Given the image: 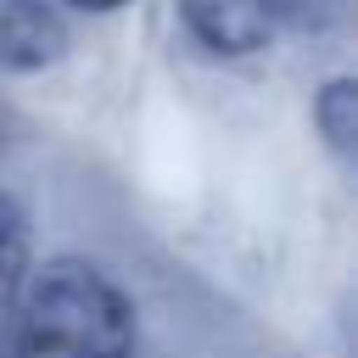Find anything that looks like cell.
Here are the masks:
<instances>
[{
  "mask_svg": "<svg viewBox=\"0 0 358 358\" xmlns=\"http://www.w3.org/2000/svg\"><path fill=\"white\" fill-rule=\"evenodd\" d=\"M129 352H134V319L123 291L101 268L56 257L34 280H22L6 358H129Z\"/></svg>",
  "mask_w": 358,
  "mask_h": 358,
  "instance_id": "obj_1",
  "label": "cell"
},
{
  "mask_svg": "<svg viewBox=\"0 0 358 358\" xmlns=\"http://www.w3.org/2000/svg\"><path fill=\"white\" fill-rule=\"evenodd\" d=\"M179 11L213 56H252L285 28L280 0H179Z\"/></svg>",
  "mask_w": 358,
  "mask_h": 358,
  "instance_id": "obj_2",
  "label": "cell"
},
{
  "mask_svg": "<svg viewBox=\"0 0 358 358\" xmlns=\"http://www.w3.org/2000/svg\"><path fill=\"white\" fill-rule=\"evenodd\" d=\"M67 56V22L50 0H0V67L39 73Z\"/></svg>",
  "mask_w": 358,
  "mask_h": 358,
  "instance_id": "obj_3",
  "label": "cell"
},
{
  "mask_svg": "<svg viewBox=\"0 0 358 358\" xmlns=\"http://www.w3.org/2000/svg\"><path fill=\"white\" fill-rule=\"evenodd\" d=\"M313 123H319L324 145L347 162L352 145H358V84L352 78H330L319 90V101H313Z\"/></svg>",
  "mask_w": 358,
  "mask_h": 358,
  "instance_id": "obj_4",
  "label": "cell"
},
{
  "mask_svg": "<svg viewBox=\"0 0 358 358\" xmlns=\"http://www.w3.org/2000/svg\"><path fill=\"white\" fill-rule=\"evenodd\" d=\"M17 296H22V224L0 201V358H6L11 319H17Z\"/></svg>",
  "mask_w": 358,
  "mask_h": 358,
  "instance_id": "obj_5",
  "label": "cell"
},
{
  "mask_svg": "<svg viewBox=\"0 0 358 358\" xmlns=\"http://www.w3.org/2000/svg\"><path fill=\"white\" fill-rule=\"evenodd\" d=\"M285 28H330L341 17V0H280Z\"/></svg>",
  "mask_w": 358,
  "mask_h": 358,
  "instance_id": "obj_6",
  "label": "cell"
},
{
  "mask_svg": "<svg viewBox=\"0 0 358 358\" xmlns=\"http://www.w3.org/2000/svg\"><path fill=\"white\" fill-rule=\"evenodd\" d=\"M67 6H78V11H117V6H129V0H67Z\"/></svg>",
  "mask_w": 358,
  "mask_h": 358,
  "instance_id": "obj_7",
  "label": "cell"
}]
</instances>
